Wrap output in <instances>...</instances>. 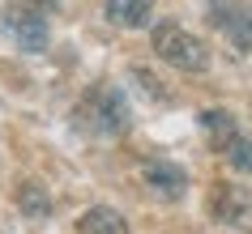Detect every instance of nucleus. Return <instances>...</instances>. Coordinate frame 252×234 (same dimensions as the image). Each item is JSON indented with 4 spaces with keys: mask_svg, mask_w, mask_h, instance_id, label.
Here are the masks:
<instances>
[{
    "mask_svg": "<svg viewBox=\"0 0 252 234\" xmlns=\"http://www.w3.org/2000/svg\"><path fill=\"white\" fill-rule=\"evenodd\" d=\"M150 47H154L158 60H167L171 68H184V73H201V68L210 64L205 43H201L197 34H188L184 26H154Z\"/></svg>",
    "mask_w": 252,
    "mask_h": 234,
    "instance_id": "2",
    "label": "nucleus"
},
{
    "mask_svg": "<svg viewBox=\"0 0 252 234\" xmlns=\"http://www.w3.org/2000/svg\"><path fill=\"white\" fill-rule=\"evenodd\" d=\"M239 208H244V200H239V196H231V187H218V205H214L218 221H231Z\"/></svg>",
    "mask_w": 252,
    "mask_h": 234,
    "instance_id": "11",
    "label": "nucleus"
},
{
    "mask_svg": "<svg viewBox=\"0 0 252 234\" xmlns=\"http://www.w3.org/2000/svg\"><path fill=\"white\" fill-rule=\"evenodd\" d=\"M81 132L90 136H120V132L133 124V111H128V98L116 90V85H90V90L77 98V111H73Z\"/></svg>",
    "mask_w": 252,
    "mask_h": 234,
    "instance_id": "1",
    "label": "nucleus"
},
{
    "mask_svg": "<svg viewBox=\"0 0 252 234\" xmlns=\"http://www.w3.org/2000/svg\"><path fill=\"white\" fill-rule=\"evenodd\" d=\"M201 128H205V136H210V149H218V154L239 136L235 115H226V111H218V106H214V111H201Z\"/></svg>",
    "mask_w": 252,
    "mask_h": 234,
    "instance_id": "8",
    "label": "nucleus"
},
{
    "mask_svg": "<svg viewBox=\"0 0 252 234\" xmlns=\"http://www.w3.org/2000/svg\"><path fill=\"white\" fill-rule=\"evenodd\" d=\"M103 17L120 30H141L150 22V0H103Z\"/></svg>",
    "mask_w": 252,
    "mask_h": 234,
    "instance_id": "6",
    "label": "nucleus"
},
{
    "mask_svg": "<svg viewBox=\"0 0 252 234\" xmlns=\"http://www.w3.org/2000/svg\"><path fill=\"white\" fill-rule=\"evenodd\" d=\"M222 157L239 170V175H252V136H244V132H239L235 141L222 149Z\"/></svg>",
    "mask_w": 252,
    "mask_h": 234,
    "instance_id": "10",
    "label": "nucleus"
},
{
    "mask_svg": "<svg viewBox=\"0 0 252 234\" xmlns=\"http://www.w3.org/2000/svg\"><path fill=\"white\" fill-rule=\"evenodd\" d=\"M17 208H22L26 217H47L52 200H47V192H43L39 183H22V187H17Z\"/></svg>",
    "mask_w": 252,
    "mask_h": 234,
    "instance_id": "9",
    "label": "nucleus"
},
{
    "mask_svg": "<svg viewBox=\"0 0 252 234\" xmlns=\"http://www.w3.org/2000/svg\"><path fill=\"white\" fill-rule=\"evenodd\" d=\"M4 30L17 39L22 52H47V39H52V30H47V13L34 9L30 0H17L13 9L4 13Z\"/></svg>",
    "mask_w": 252,
    "mask_h": 234,
    "instance_id": "3",
    "label": "nucleus"
},
{
    "mask_svg": "<svg viewBox=\"0 0 252 234\" xmlns=\"http://www.w3.org/2000/svg\"><path fill=\"white\" fill-rule=\"evenodd\" d=\"M214 22L239 52H252V4H231V9H214Z\"/></svg>",
    "mask_w": 252,
    "mask_h": 234,
    "instance_id": "5",
    "label": "nucleus"
},
{
    "mask_svg": "<svg viewBox=\"0 0 252 234\" xmlns=\"http://www.w3.org/2000/svg\"><path fill=\"white\" fill-rule=\"evenodd\" d=\"M141 183H146L158 200H184L188 170L180 166V162H167V157H150L146 166H141Z\"/></svg>",
    "mask_w": 252,
    "mask_h": 234,
    "instance_id": "4",
    "label": "nucleus"
},
{
    "mask_svg": "<svg viewBox=\"0 0 252 234\" xmlns=\"http://www.w3.org/2000/svg\"><path fill=\"white\" fill-rule=\"evenodd\" d=\"M77 234H128V221L120 217L116 208H107V205H94L81 213L77 221Z\"/></svg>",
    "mask_w": 252,
    "mask_h": 234,
    "instance_id": "7",
    "label": "nucleus"
}]
</instances>
